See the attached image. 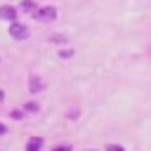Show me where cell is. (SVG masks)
<instances>
[{"label":"cell","mask_w":151,"mask_h":151,"mask_svg":"<svg viewBox=\"0 0 151 151\" xmlns=\"http://www.w3.org/2000/svg\"><path fill=\"white\" fill-rule=\"evenodd\" d=\"M5 132H7V127H5L2 123H0V134H5Z\"/></svg>","instance_id":"11"},{"label":"cell","mask_w":151,"mask_h":151,"mask_svg":"<svg viewBox=\"0 0 151 151\" xmlns=\"http://www.w3.org/2000/svg\"><path fill=\"white\" fill-rule=\"evenodd\" d=\"M21 7H24V9H35V5H33V2H31V0H26V2H24V5H21Z\"/></svg>","instance_id":"10"},{"label":"cell","mask_w":151,"mask_h":151,"mask_svg":"<svg viewBox=\"0 0 151 151\" xmlns=\"http://www.w3.org/2000/svg\"><path fill=\"white\" fill-rule=\"evenodd\" d=\"M38 109H40L38 101H28V104H26V111H38Z\"/></svg>","instance_id":"8"},{"label":"cell","mask_w":151,"mask_h":151,"mask_svg":"<svg viewBox=\"0 0 151 151\" xmlns=\"http://www.w3.org/2000/svg\"><path fill=\"white\" fill-rule=\"evenodd\" d=\"M0 19H5V21H14V19H17V9L9 7V5H2V7H0Z\"/></svg>","instance_id":"3"},{"label":"cell","mask_w":151,"mask_h":151,"mask_svg":"<svg viewBox=\"0 0 151 151\" xmlns=\"http://www.w3.org/2000/svg\"><path fill=\"white\" fill-rule=\"evenodd\" d=\"M59 57H61V59H68V57H73V50H61Z\"/></svg>","instance_id":"7"},{"label":"cell","mask_w":151,"mask_h":151,"mask_svg":"<svg viewBox=\"0 0 151 151\" xmlns=\"http://www.w3.org/2000/svg\"><path fill=\"white\" fill-rule=\"evenodd\" d=\"M9 35H12V38H17V40H26V38H28V28H26L24 24L12 21V26H9Z\"/></svg>","instance_id":"2"},{"label":"cell","mask_w":151,"mask_h":151,"mask_svg":"<svg viewBox=\"0 0 151 151\" xmlns=\"http://www.w3.org/2000/svg\"><path fill=\"white\" fill-rule=\"evenodd\" d=\"M106 151H125V146H123V144H109Z\"/></svg>","instance_id":"6"},{"label":"cell","mask_w":151,"mask_h":151,"mask_svg":"<svg viewBox=\"0 0 151 151\" xmlns=\"http://www.w3.org/2000/svg\"><path fill=\"white\" fill-rule=\"evenodd\" d=\"M2 99H5V92H2V90H0V101H2Z\"/></svg>","instance_id":"12"},{"label":"cell","mask_w":151,"mask_h":151,"mask_svg":"<svg viewBox=\"0 0 151 151\" xmlns=\"http://www.w3.org/2000/svg\"><path fill=\"white\" fill-rule=\"evenodd\" d=\"M33 19H40V21H52L57 19V7H35L33 9Z\"/></svg>","instance_id":"1"},{"label":"cell","mask_w":151,"mask_h":151,"mask_svg":"<svg viewBox=\"0 0 151 151\" xmlns=\"http://www.w3.org/2000/svg\"><path fill=\"white\" fill-rule=\"evenodd\" d=\"M54 151H71V146L68 144H59V146H54Z\"/></svg>","instance_id":"9"},{"label":"cell","mask_w":151,"mask_h":151,"mask_svg":"<svg viewBox=\"0 0 151 151\" xmlns=\"http://www.w3.org/2000/svg\"><path fill=\"white\" fill-rule=\"evenodd\" d=\"M28 85H31V92H40L45 85H42V80L38 78V76H31V80H28Z\"/></svg>","instance_id":"5"},{"label":"cell","mask_w":151,"mask_h":151,"mask_svg":"<svg viewBox=\"0 0 151 151\" xmlns=\"http://www.w3.org/2000/svg\"><path fill=\"white\" fill-rule=\"evenodd\" d=\"M40 149H42V139L40 137H31L26 142V151H40Z\"/></svg>","instance_id":"4"}]
</instances>
